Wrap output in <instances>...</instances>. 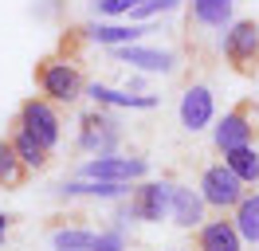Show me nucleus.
Instances as JSON below:
<instances>
[{
	"label": "nucleus",
	"instance_id": "f257e3e1",
	"mask_svg": "<svg viewBox=\"0 0 259 251\" xmlns=\"http://www.w3.org/2000/svg\"><path fill=\"white\" fill-rule=\"evenodd\" d=\"M32 75H35V87H39V94H44V98H51V102H59V106L79 102L82 91H87V78H82V71H79L71 59H59V55L39 59Z\"/></svg>",
	"mask_w": 259,
	"mask_h": 251
},
{
	"label": "nucleus",
	"instance_id": "f03ea898",
	"mask_svg": "<svg viewBox=\"0 0 259 251\" xmlns=\"http://www.w3.org/2000/svg\"><path fill=\"white\" fill-rule=\"evenodd\" d=\"M220 47H224V59L236 75H243V78L259 75V24L255 20H236L224 31Z\"/></svg>",
	"mask_w": 259,
	"mask_h": 251
},
{
	"label": "nucleus",
	"instance_id": "7ed1b4c3",
	"mask_svg": "<svg viewBox=\"0 0 259 251\" xmlns=\"http://www.w3.org/2000/svg\"><path fill=\"white\" fill-rule=\"evenodd\" d=\"M59 102H51V98H44V94H32V98H24L16 110V122L32 134L35 141H44L48 149H55L59 145V134H63V118H59Z\"/></svg>",
	"mask_w": 259,
	"mask_h": 251
},
{
	"label": "nucleus",
	"instance_id": "20e7f679",
	"mask_svg": "<svg viewBox=\"0 0 259 251\" xmlns=\"http://www.w3.org/2000/svg\"><path fill=\"white\" fill-rule=\"evenodd\" d=\"M255 118H259L255 98H240V102L220 118V126H216V149H220V153H232V149H240V145H251V141H255V130H259Z\"/></svg>",
	"mask_w": 259,
	"mask_h": 251
},
{
	"label": "nucleus",
	"instance_id": "39448f33",
	"mask_svg": "<svg viewBox=\"0 0 259 251\" xmlns=\"http://www.w3.org/2000/svg\"><path fill=\"white\" fill-rule=\"evenodd\" d=\"M200 196H204V204H212L216 212H236V204H240L247 192H243V181L232 173V165L220 161V165H208V169H204V177H200Z\"/></svg>",
	"mask_w": 259,
	"mask_h": 251
},
{
	"label": "nucleus",
	"instance_id": "423d86ee",
	"mask_svg": "<svg viewBox=\"0 0 259 251\" xmlns=\"http://www.w3.org/2000/svg\"><path fill=\"white\" fill-rule=\"evenodd\" d=\"M232 4L236 0H189V31L196 28V35L204 31H228L232 20Z\"/></svg>",
	"mask_w": 259,
	"mask_h": 251
},
{
	"label": "nucleus",
	"instance_id": "0eeeda50",
	"mask_svg": "<svg viewBox=\"0 0 259 251\" xmlns=\"http://www.w3.org/2000/svg\"><path fill=\"white\" fill-rule=\"evenodd\" d=\"M142 173H146V161H138V157H98V161H87V165H82V177H87V181H114V185L138 181Z\"/></svg>",
	"mask_w": 259,
	"mask_h": 251
},
{
	"label": "nucleus",
	"instance_id": "6e6552de",
	"mask_svg": "<svg viewBox=\"0 0 259 251\" xmlns=\"http://www.w3.org/2000/svg\"><path fill=\"white\" fill-rule=\"evenodd\" d=\"M173 208V185H142L134 188V200H130V216L138 220H161Z\"/></svg>",
	"mask_w": 259,
	"mask_h": 251
},
{
	"label": "nucleus",
	"instance_id": "1a4fd4ad",
	"mask_svg": "<svg viewBox=\"0 0 259 251\" xmlns=\"http://www.w3.org/2000/svg\"><path fill=\"white\" fill-rule=\"evenodd\" d=\"M243 235L236 228V220H212L196 228V251H240Z\"/></svg>",
	"mask_w": 259,
	"mask_h": 251
},
{
	"label": "nucleus",
	"instance_id": "9d476101",
	"mask_svg": "<svg viewBox=\"0 0 259 251\" xmlns=\"http://www.w3.org/2000/svg\"><path fill=\"white\" fill-rule=\"evenodd\" d=\"M212 122V91L208 87H189L181 98V126L185 130H204Z\"/></svg>",
	"mask_w": 259,
	"mask_h": 251
},
{
	"label": "nucleus",
	"instance_id": "9b49d317",
	"mask_svg": "<svg viewBox=\"0 0 259 251\" xmlns=\"http://www.w3.org/2000/svg\"><path fill=\"white\" fill-rule=\"evenodd\" d=\"M114 141H118V130H114V122L102 110L82 114V138H79L82 149H98V157H106V149H110Z\"/></svg>",
	"mask_w": 259,
	"mask_h": 251
},
{
	"label": "nucleus",
	"instance_id": "f8f14e48",
	"mask_svg": "<svg viewBox=\"0 0 259 251\" xmlns=\"http://www.w3.org/2000/svg\"><path fill=\"white\" fill-rule=\"evenodd\" d=\"M8 141L16 145V153L24 157V165H28L32 173H39V169H48V165H51V149L44 145V141H35L20 122H12V134H8Z\"/></svg>",
	"mask_w": 259,
	"mask_h": 251
},
{
	"label": "nucleus",
	"instance_id": "ddd939ff",
	"mask_svg": "<svg viewBox=\"0 0 259 251\" xmlns=\"http://www.w3.org/2000/svg\"><path fill=\"white\" fill-rule=\"evenodd\" d=\"M32 169L24 165V157L16 153V145L8 138H0V188H24Z\"/></svg>",
	"mask_w": 259,
	"mask_h": 251
},
{
	"label": "nucleus",
	"instance_id": "4468645a",
	"mask_svg": "<svg viewBox=\"0 0 259 251\" xmlns=\"http://www.w3.org/2000/svg\"><path fill=\"white\" fill-rule=\"evenodd\" d=\"M114 59L134 63V67H146V71H173V55L169 51H149V47H114Z\"/></svg>",
	"mask_w": 259,
	"mask_h": 251
},
{
	"label": "nucleus",
	"instance_id": "2eb2a0df",
	"mask_svg": "<svg viewBox=\"0 0 259 251\" xmlns=\"http://www.w3.org/2000/svg\"><path fill=\"white\" fill-rule=\"evenodd\" d=\"M200 212H204V196H196L193 188L173 185V220L181 228H200Z\"/></svg>",
	"mask_w": 259,
	"mask_h": 251
},
{
	"label": "nucleus",
	"instance_id": "dca6fc26",
	"mask_svg": "<svg viewBox=\"0 0 259 251\" xmlns=\"http://www.w3.org/2000/svg\"><path fill=\"white\" fill-rule=\"evenodd\" d=\"M153 28H122V24H110V28H82V35H91V39H98V44L106 47H126V44H138L142 35H149Z\"/></svg>",
	"mask_w": 259,
	"mask_h": 251
},
{
	"label": "nucleus",
	"instance_id": "f3484780",
	"mask_svg": "<svg viewBox=\"0 0 259 251\" xmlns=\"http://www.w3.org/2000/svg\"><path fill=\"white\" fill-rule=\"evenodd\" d=\"M232 220H236V228H240L243 239L259 247V192H247V196L236 204V216Z\"/></svg>",
	"mask_w": 259,
	"mask_h": 251
},
{
	"label": "nucleus",
	"instance_id": "a211bd4d",
	"mask_svg": "<svg viewBox=\"0 0 259 251\" xmlns=\"http://www.w3.org/2000/svg\"><path fill=\"white\" fill-rule=\"evenodd\" d=\"M91 98H95L98 106H138V110H149L157 106V98H149V94H122V91H110V87H91Z\"/></svg>",
	"mask_w": 259,
	"mask_h": 251
},
{
	"label": "nucleus",
	"instance_id": "6ab92c4d",
	"mask_svg": "<svg viewBox=\"0 0 259 251\" xmlns=\"http://www.w3.org/2000/svg\"><path fill=\"white\" fill-rule=\"evenodd\" d=\"M224 161L232 165V173L240 177L243 185H255V181H259V153L251 149V145H240V149L224 153Z\"/></svg>",
	"mask_w": 259,
	"mask_h": 251
},
{
	"label": "nucleus",
	"instance_id": "aec40b11",
	"mask_svg": "<svg viewBox=\"0 0 259 251\" xmlns=\"http://www.w3.org/2000/svg\"><path fill=\"white\" fill-rule=\"evenodd\" d=\"M63 192H75V196H106V200H114V196H122V185H114V181H71V185H63Z\"/></svg>",
	"mask_w": 259,
	"mask_h": 251
},
{
	"label": "nucleus",
	"instance_id": "412c9836",
	"mask_svg": "<svg viewBox=\"0 0 259 251\" xmlns=\"http://www.w3.org/2000/svg\"><path fill=\"white\" fill-rule=\"evenodd\" d=\"M95 239L91 232H55V251H95Z\"/></svg>",
	"mask_w": 259,
	"mask_h": 251
},
{
	"label": "nucleus",
	"instance_id": "4be33fe9",
	"mask_svg": "<svg viewBox=\"0 0 259 251\" xmlns=\"http://www.w3.org/2000/svg\"><path fill=\"white\" fill-rule=\"evenodd\" d=\"M177 4H181V0H142L130 16H134V20H149V16H157V12H173Z\"/></svg>",
	"mask_w": 259,
	"mask_h": 251
},
{
	"label": "nucleus",
	"instance_id": "5701e85b",
	"mask_svg": "<svg viewBox=\"0 0 259 251\" xmlns=\"http://www.w3.org/2000/svg\"><path fill=\"white\" fill-rule=\"evenodd\" d=\"M142 0H95V8L98 12H106V16H118V12H134Z\"/></svg>",
	"mask_w": 259,
	"mask_h": 251
},
{
	"label": "nucleus",
	"instance_id": "b1692460",
	"mask_svg": "<svg viewBox=\"0 0 259 251\" xmlns=\"http://www.w3.org/2000/svg\"><path fill=\"white\" fill-rule=\"evenodd\" d=\"M95 251H122V235H118V232L98 235V239H95Z\"/></svg>",
	"mask_w": 259,
	"mask_h": 251
},
{
	"label": "nucleus",
	"instance_id": "393cba45",
	"mask_svg": "<svg viewBox=\"0 0 259 251\" xmlns=\"http://www.w3.org/2000/svg\"><path fill=\"white\" fill-rule=\"evenodd\" d=\"M4 232H8V216L0 212V243H4Z\"/></svg>",
	"mask_w": 259,
	"mask_h": 251
}]
</instances>
